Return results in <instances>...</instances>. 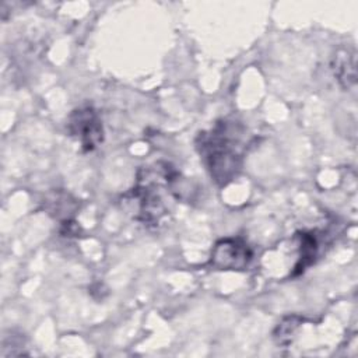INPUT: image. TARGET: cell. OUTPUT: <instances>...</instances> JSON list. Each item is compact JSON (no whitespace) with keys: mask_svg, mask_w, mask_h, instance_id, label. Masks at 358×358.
<instances>
[{"mask_svg":"<svg viewBox=\"0 0 358 358\" xmlns=\"http://www.w3.org/2000/svg\"><path fill=\"white\" fill-rule=\"evenodd\" d=\"M178 179L176 169L165 161L143 166L137 172L134 186L122 197V203L136 221L157 227L169 214L178 197L175 192Z\"/></svg>","mask_w":358,"mask_h":358,"instance_id":"cell-1","label":"cell"},{"mask_svg":"<svg viewBox=\"0 0 358 358\" xmlns=\"http://www.w3.org/2000/svg\"><path fill=\"white\" fill-rule=\"evenodd\" d=\"M246 129L235 119H221L196 137V150L218 186H227L242 171L246 151Z\"/></svg>","mask_w":358,"mask_h":358,"instance_id":"cell-2","label":"cell"},{"mask_svg":"<svg viewBox=\"0 0 358 358\" xmlns=\"http://www.w3.org/2000/svg\"><path fill=\"white\" fill-rule=\"evenodd\" d=\"M70 136L78 141L83 152H91L103 141V126L99 113L90 105L74 109L67 119Z\"/></svg>","mask_w":358,"mask_h":358,"instance_id":"cell-3","label":"cell"},{"mask_svg":"<svg viewBox=\"0 0 358 358\" xmlns=\"http://www.w3.org/2000/svg\"><path fill=\"white\" fill-rule=\"evenodd\" d=\"M253 260V250L243 238H224L215 242L210 264L218 270L243 271Z\"/></svg>","mask_w":358,"mask_h":358,"instance_id":"cell-4","label":"cell"},{"mask_svg":"<svg viewBox=\"0 0 358 358\" xmlns=\"http://www.w3.org/2000/svg\"><path fill=\"white\" fill-rule=\"evenodd\" d=\"M331 69L337 81L344 88H351L355 85V53L350 52L348 49H340L336 56L333 57Z\"/></svg>","mask_w":358,"mask_h":358,"instance_id":"cell-5","label":"cell"},{"mask_svg":"<svg viewBox=\"0 0 358 358\" xmlns=\"http://www.w3.org/2000/svg\"><path fill=\"white\" fill-rule=\"evenodd\" d=\"M299 238V260L294 267L292 275H298L305 271L308 266H310L315 262V257L317 255L319 243L313 232H301L298 234Z\"/></svg>","mask_w":358,"mask_h":358,"instance_id":"cell-6","label":"cell"},{"mask_svg":"<svg viewBox=\"0 0 358 358\" xmlns=\"http://www.w3.org/2000/svg\"><path fill=\"white\" fill-rule=\"evenodd\" d=\"M302 322H303V317L298 315H291L284 317L273 331V338L275 340V343L280 345L289 344Z\"/></svg>","mask_w":358,"mask_h":358,"instance_id":"cell-7","label":"cell"}]
</instances>
